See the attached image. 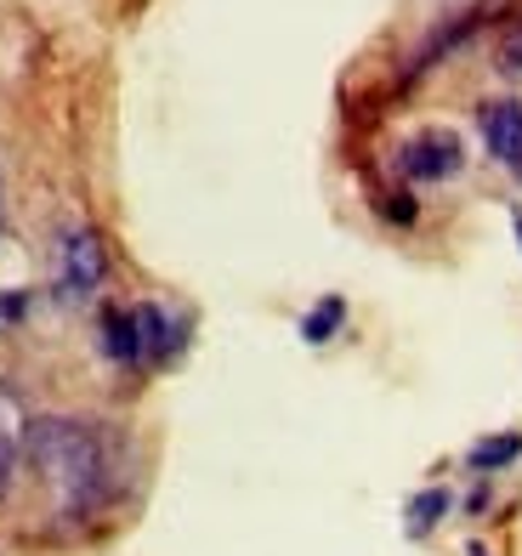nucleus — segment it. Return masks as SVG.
Returning <instances> with one entry per match:
<instances>
[{
  "label": "nucleus",
  "instance_id": "obj_6",
  "mask_svg": "<svg viewBox=\"0 0 522 556\" xmlns=\"http://www.w3.org/2000/svg\"><path fill=\"white\" fill-rule=\"evenodd\" d=\"M103 352L114 364H142L137 358V324H131V313H103Z\"/></svg>",
  "mask_w": 522,
  "mask_h": 556
},
{
  "label": "nucleus",
  "instance_id": "obj_7",
  "mask_svg": "<svg viewBox=\"0 0 522 556\" xmlns=\"http://www.w3.org/2000/svg\"><path fill=\"white\" fill-rule=\"evenodd\" d=\"M522 454V438L517 432H506V438H483V443H471V454H466V466L471 471H500V466H511Z\"/></svg>",
  "mask_w": 522,
  "mask_h": 556
},
{
  "label": "nucleus",
  "instance_id": "obj_2",
  "mask_svg": "<svg viewBox=\"0 0 522 556\" xmlns=\"http://www.w3.org/2000/svg\"><path fill=\"white\" fill-rule=\"evenodd\" d=\"M103 273H109V262H103L97 233L91 227H74V233L63 239V250H58V295L63 301H91L97 285H103Z\"/></svg>",
  "mask_w": 522,
  "mask_h": 556
},
{
  "label": "nucleus",
  "instance_id": "obj_12",
  "mask_svg": "<svg viewBox=\"0 0 522 556\" xmlns=\"http://www.w3.org/2000/svg\"><path fill=\"white\" fill-rule=\"evenodd\" d=\"M466 556H488V551H483V545H471V551H466Z\"/></svg>",
  "mask_w": 522,
  "mask_h": 556
},
{
  "label": "nucleus",
  "instance_id": "obj_13",
  "mask_svg": "<svg viewBox=\"0 0 522 556\" xmlns=\"http://www.w3.org/2000/svg\"><path fill=\"white\" fill-rule=\"evenodd\" d=\"M517 244H522V216H517Z\"/></svg>",
  "mask_w": 522,
  "mask_h": 556
},
{
  "label": "nucleus",
  "instance_id": "obj_3",
  "mask_svg": "<svg viewBox=\"0 0 522 556\" xmlns=\"http://www.w3.org/2000/svg\"><path fill=\"white\" fill-rule=\"evenodd\" d=\"M404 176L409 182H443V176L460 170V137L455 131H420L404 142Z\"/></svg>",
  "mask_w": 522,
  "mask_h": 556
},
{
  "label": "nucleus",
  "instance_id": "obj_8",
  "mask_svg": "<svg viewBox=\"0 0 522 556\" xmlns=\"http://www.w3.org/2000/svg\"><path fill=\"white\" fill-rule=\"evenodd\" d=\"M341 318H346V301H341V295H324V301H318V307L302 318V341L324 346V341L341 330Z\"/></svg>",
  "mask_w": 522,
  "mask_h": 556
},
{
  "label": "nucleus",
  "instance_id": "obj_10",
  "mask_svg": "<svg viewBox=\"0 0 522 556\" xmlns=\"http://www.w3.org/2000/svg\"><path fill=\"white\" fill-rule=\"evenodd\" d=\"M12 460H17V432H12L7 409H0V489H7V477H12Z\"/></svg>",
  "mask_w": 522,
  "mask_h": 556
},
{
  "label": "nucleus",
  "instance_id": "obj_1",
  "mask_svg": "<svg viewBox=\"0 0 522 556\" xmlns=\"http://www.w3.org/2000/svg\"><path fill=\"white\" fill-rule=\"evenodd\" d=\"M23 454H29L35 471L52 483L63 511H91V505L109 494V443L91 420L40 415V420L23 426Z\"/></svg>",
  "mask_w": 522,
  "mask_h": 556
},
{
  "label": "nucleus",
  "instance_id": "obj_4",
  "mask_svg": "<svg viewBox=\"0 0 522 556\" xmlns=\"http://www.w3.org/2000/svg\"><path fill=\"white\" fill-rule=\"evenodd\" d=\"M131 324H137V358L142 364H160V358H170V352L182 346V324L170 318L165 307H154V301L131 307Z\"/></svg>",
  "mask_w": 522,
  "mask_h": 556
},
{
  "label": "nucleus",
  "instance_id": "obj_9",
  "mask_svg": "<svg viewBox=\"0 0 522 556\" xmlns=\"http://www.w3.org/2000/svg\"><path fill=\"white\" fill-rule=\"evenodd\" d=\"M443 511H449V494H443V489H426V494L409 500V522H404V528L420 540V534H432V528H437Z\"/></svg>",
  "mask_w": 522,
  "mask_h": 556
},
{
  "label": "nucleus",
  "instance_id": "obj_11",
  "mask_svg": "<svg viewBox=\"0 0 522 556\" xmlns=\"http://www.w3.org/2000/svg\"><path fill=\"white\" fill-rule=\"evenodd\" d=\"M500 68H506V74H522V23L500 40Z\"/></svg>",
  "mask_w": 522,
  "mask_h": 556
},
{
  "label": "nucleus",
  "instance_id": "obj_5",
  "mask_svg": "<svg viewBox=\"0 0 522 556\" xmlns=\"http://www.w3.org/2000/svg\"><path fill=\"white\" fill-rule=\"evenodd\" d=\"M483 137H488V154L522 170V103H488L483 109Z\"/></svg>",
  "mask_w": 522,
  "mask_h": 556
}]
</instances>
